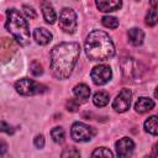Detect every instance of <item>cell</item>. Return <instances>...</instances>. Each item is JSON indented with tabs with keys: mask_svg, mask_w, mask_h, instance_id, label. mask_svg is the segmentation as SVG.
<instances>
[{
	"mask_svg": "<svg viewBox=\"0 0 158 158\" xmlns=\"http://www.w3.org/2000/svg\"><path fill=\"white\" fill-rule=\"evenodd\" d=\"M80 54V46L75 42L59 43L51 51V69L56 78L65 79L73 72Z\"/></svg>",
	"mask_w": 158,
	"mask_h": 158,
	"instance_id": "1",
	"label": "cell"
},
{
	"mask_svg": "<svg viewBox=\"0 0 158 158\" xmlns=\"http://www.w3.org/2000/svg\"><path fill=\"white\" fill-rule=\"evenodd\" d=\"M86 56L91 60H106L115 54V47L109 35L100 30L91 31L84 43Z\"/></svg>",
	"mask_w": 158,
	"mask_h": 158,
	"instance_id": "2",
	"label": "cell"
},
{
	"mask_svg": "<svg viewBox=\"0 0 158 158\" xmlns=\"http://www.w3.org/2000/svg\"><path fill=\"white\" fill-rule=\"evenodd\" d=\"M6 28L11 36L21 44L27 46L30 43V28L27 21L16 9H9L6 11Z\"/></svg>",
	"mask_w": 158,
	"mask_h": 158,
	"instance_id": "3",
	"label": "cell"
},
{
	"mask_svg": "<svg viewBox=\"0 0 158 158\" xmlns=\"http://www.w3.org/2000/svg\"><path fill=\"white\" fill-rule=\"evenodd\" d=\"M15 89L19 94L21 95H36V94H42L46 91V86L43 84H40L32 79L28 78H22L15 83Z\"/></svg>",
	"mask_w": 158,
	"mask_h": 158,
	"instance_id": "4",
	"label": "cell"
},
{
	"mask_svg": "<svg viewBox=\"0 0 158 158\" xmlns=\"http://www.w3.org/2000/svg\"><path fill=\"white\" fill-rule=\"evenodd\" d=\"M70 135H72V138L77 142H86V141H90L96 135V131L83 122H75L72 126Z\"/></svg>",
	"mask_w": 158,
	"mask_h": 158,
	"instance_id": "5",
	"label": "cell"
},
{
	"mask_svg": "<svg viewBox=\"0 0 158 158\" xmlns=\"http://www.w3.org/2000/svg\"><path fill=\"white\" fill-rule=\"evenodd\" d=\"M59 27L67 33H74L77 30V15L74 10L64 7L59 15Z\"/></svg>",
	"mask_w": 158,
	"mask_h": 158,
	"instance_id": "6",
	"label": "cell"
},
{
	"mask_svg": "<svg viewBox=\"0 0 158 158\" xmlns=\"http://www.w3.org/2000/svg\"><path fill=\"white\" fill-rule=\"evenodd\" d=\"M121 70L125 78L127 79H137L141 77V63H138L137 60H135L133 58H122L121 62Z\"/></svg>",
	"mask_w": 158,
	"mask_h": 158,
	"instance_id": "7",
	"label": "cell"
},
{
	"mask_svg": "<svg viewBox=\"0 0 158 158\" xmlns=\"http://www.w3.org/2000/svg\"><path fill=\"white\" fill-rule=\"evenodd\" d=\"M111 75H112L111 68L109 65H105V64H100V65L94 67L93 70H91V73H90L91 80L96 85H104V84H106L111 79Z\"/></svg>",
	"mask_w": 158,
	"mask_h": 158,
	"instance_id": "8",
	"label": "cell"
},
{
	"mask_svg": "<svg viewBox=\"0 0 158 158\" xmlns=\"http://www.w3.org/2000/svg\"><path fill=\"white\" fill-rule=\"evenodd\" d=\"M131 99H132V93L130 89H122L117 96L115 98L114 102H112V107L117 111V112H125L130 109L131 105Z\"/></svg>",
	"mask_w": 158,
	"mask_h": 158,
	"instance_id": "9",
	"label": "cell"
},
{
	"mask_svg": "<svg viewBox=\"0 0 158 158\" xmlns=\"http://www.w3.org/2000/svg\"><path fill=\"white\" fill-rule=\"evenodd\" d=\"M135 149V143L128 137H122L116 142V153L118 158H128Z\"/></svg>",
	"mask_w": 158,
	"mask_h": 158,
	"instance_id": "10",
	"label": "cell"
},
{
	"mask_svg": "<svg viewBox=\"0 0 158 158\" xmlns=\"http://www.w3.org/2000/svg\"><path fill=\"white\" fill-rule=\"evenodd\" d=\"M33 38L36 40V42L38 44L44 46L52 41V33L43 27H38L33 31Z\"/></svg>",
	"mask_w": 158,
	"mask_h": 158,
	"instance_id": "11",
	"label": "cell"
},
{
	"mask_svg": "<svg viewBox=\"0 0 158 158\" xmlns=\"http://www.w3.org/2000/svg\"><path fill=\"white\" fill-rule=\"evenodd\" d=\"M154 107V101L149 98H146V96H141L138 98V100L136 101L135 104V110L139 114H143V112H147L149 110H152Z\"/></svg>",
	"mask_w": 158,
	"mask_h": 158,
	"instance_id": "12",
	"label": "cell"
},
{
	"mask_svg": "<svg viewBox=\"0 0 158 158\" xmlns=\"http://www.w3.org/2000/svg\"><path fill=\"white\" fill-rule=\"evenodd\" d=\"M73 94L79 102H85L90 96V88L85 84H78L74 86Z\"/></svg>",
	"mask_w": 158,
	"mask_h": 158,
	"instance_id": "13",
	"label": "cell"
},
{
	"mask_svg": "<svg viewBox=\"0 0 158 158\" xmlns=\"http://www.w3.org/2000/svg\"><path fill=\"white\" fill-rule=\"evenodd\" d=\"M127 37H128V41L133 46H139L142 44L143 42V38H144V33L141 28H137V27H133V28H130L128 32H127Z\"/></svg>",
	"mask_w": 158,
	"mask_h": 158,
	"instance_id": "14",
	"label": "cell"
},
{
	"mask_svg": "<svg viewBox=\"0 0 158 158\" xmlns=\"http://www.w3.org/2000/svg\"><path fill=\"white\" fill-rule=\"evenodd\" d=\"M122 2L121 1H96V6L100 11L102 12H109V11H115V10H118L121 7Z\"/></svg>",
	"mask_w": 158,
	"mask_h": 158,
	"instance_id": "15",
	"label": "cell"
},
{
	"mask_svg": "<svg viewBox=\"0 0 158 158\" xmlns=\"http://www.w3.org/2000/svg\"><path fill=\"white\" fill-rule=\"evenodd\" d=\"M41 6H42V12H43L44 20H46L48 23H54L56 19H57V15H56V11H54L53 6H52L49 2H47V1L42 2Z\"/></svg>",
	"mask_w": 158,
	"mask_h": 158,
	"instance_id": "16",
	"label": "cell"
},
{
	"mask_svg": "<svg viewBox=\"0 0 158 158\" xmlns=\"http://www.w3.org/2000/svg\"><path fill=\"white\" fill-rule=\"evenodd\" d=\"M109 100H110V96H109V93L104 91V90H100V91H96L94 94V98H93V102L99 106V107H102V106H106L109 104Z\"/></svg>",
	"mask_w": 158,
	"mask_h": 158,
	"instance_id": "17",
	"label": "cell"
},
{
	"mask_svg": "<svg viewBox=\"0 0 158 158\" xmlns=\"http://www.w3.org/2000/svg\"><path fill=\"white\" fill-rule=\"evenodd\" d=\"M144 130L151 135H158V116H151L144 121Z\"/></svg>",
	"mask_w": 158,
	"mask_h": 158,
	"instance_id": "18",
	"label": "cell"
},
{
	"mask_svg": "<svg viewBox=\"0 0 158 158\" xmlns=\"http://www.w3.org/2000/svg\"><path fill=\"white\" fill-rule=\"evenodd\" d=\"M146 23L148 26H154L158 23V7H151L146 15Z\"/></svg>",
	"mask_w": 158,
	"mask_h": 158,
	"instance_id": "19",
	"label": "cell"
},
{
	"mask_svg": "<svg viewBox=\"0 0 158 158\" xmlns=\"http://www.w3.org/2000/svg\"><path fill=\"white\" fill-rule=\"evenodd\" d=\"M91 158H114V157H112V152L109 148H106V147H99V148H96L93 152Z\"/></svg>",
	"mask_w": 158,
	"mask_h": 158,
	"instance_id": "20",
	"label": "cell"
},
{
	"mask_svg": "<svg viewBox=\"0 0 158 158\" xmlns=\"http://www.w3.org/2000/svg\"><path fill=\"white\" fill-rule=\"evenodd\" d=\"M51 136H52V138H53V141L56 143H62L64 141V137H65L64 130L62 127H54L51 131Z\"/></svg>",
	"mask_w": 158,
	"mask_h": 158,
	"instance_id": "21",
	"label": "cell"
},
{
	"mask_svg": "<svg viewBox=\"0 0 158 158\" xmlns=\"http://www.w3.org/2000/svg\"><path fill=\"white\" fill-rule=\"evenodd\" d=\"M60 158H80V153L74 147H67L63 149Z\"/></svg>",
	"mask_w": 158,
	"mask_h": 158,
	"instance_id": "22",
	"label": "cell"
},
{
	"mask_svg": "<svg viewBox=\"0 0 158 158\" xmlns=\"http://www.w3.org/2000/svg\"><path fill=\"white\" fill-rule=\"evenodd\" d=\"M101 22L105 27H109V28H116L118 26V20L114 16H104L101 19Z\"/></svg>",
	"mask_w": 158,
	"mask_h": 158,
	"instance_id": "23",
	"label": "cell"
},
{
	"mask_svg": "<svg viewBox=\"0 0 158 158\" xmlns=\"http://www.w3.org/2000/svg\"><path fill=\"white\" fill-rule=\"evenodd\" d=\"M31 72H32V74H33V75H36V77H38V75H41V74H42L43 69H42V65L40 64V62L35 60V62H32V63H31Z\"/></svg>",
	"mask_w": 158,
	"mask_h": 158,
	"instance_id": "24",
	"label": "cell"
},
{
	"mask_svg": "<svg viewBox=\"0 0 158 158\" xmlns=\"http://www.w3.org/2000/svg\"><path fill=\"white\" fill-rule=\"evenodd\" d=\"M79 104H80V102H78L77 100H74V99H69V100L67 101L65 106H67V109H68L69 111L75 112V111L79 110Z\"/></svg>",
	"mask_w": 158,
	"mask_h": 158,
	"instance_id": "25",
	"label": "cell"
},
{
	"mask_svg": "<svg viewBox=\"0 0 158 158\" xmlns=\"http://www.w3.org/2000/svg\"><path fill=\"white\" fill-rule=\"evenodd\" d=\"M22 9H23V12L26 14L27 17H30V19H35L36 17V11L33 10V7H31L28 5H23Z\"/></svg>",
	"mask_w": 158,
	"mask_h": 158,
	"instance_id": "26",
	"label": "cell"
},
{
	"mask_svg": "<svg viewBox=\"0 0 158 158\" xmlns=\"http://www.w3.org/2000/svg\"><path fill=\"white\" fill-rule=\"evenodd\" d=\"M1 131H2V132H6V133H9V135H12V133L15 132L14 127H12V126H9L5 121H1Z\"/></svg>",
	"mask_w": 158,
	"mask_h": 158,
	"instance_id": "27",
	"label": "cell"
},
{
	"mask_svg": "<svg viewBox=\"0 0 158 158\" xmlns=\"http://www.w3.org/2000/svg\"><path fill=\"white\" fill-rule=\"evenodd\" d=\"M35 146H36L37 148H42V147L44 146V137H43L42 135L36 136V138H35Z\"/></svg>",
	"mask_w": 158,
	"mask_h": 158,
	"instance_id": "28",
	"label": "cell"
},
{
	"mask_svg": "<svg viewBox=\"0 0 158 158\" xmlns=\"http://www.w3.org/2000/svg\"><path fill=\"white\" fill-rule=\"evenodd\" d=\"M153 153H154V156H156V157H158V142L153 146Z\"/></svg>",
	"mask_w": 158,
	"mask_h": 158,
	"instance_id": "29",
	"label": "cell"
},
{
	"mask_svg": "<svg viewBox=\"0 0 158 158\" xmlns=\"http://www.w3.org/2000/svg\"><path fill=\"white\" fill-rule=\"evenodd\" d=\"M1 151H2V152H1V154L4 156V153H5V151H6V146H5V143H4V142H1Z\"/></svg>",
	"mask_w": 158,
	"mask_h": 158,
	"instance_id": "30",
	"label": "cell"
},
{
	"mask_svg": "<svg viewBox=\"0 0 158 158\" xmlns=\"http://www.w3.org/2000/svg\"><path fill=\"white\" fill-rule=\"evenodd\" d=\"M154 96L158 99V86H157V89H156V91H154Z\"/></svg>",
	"mask_w": 158,
	"mask_h": 158,
	"instance_id": "31",
	"label": "cell"
},
{
	"mask_svg": "<svg viewBox=\"0 0 158 158\" xmlns=\"http://www.w3.org/2000/svg\"><path fill=\"white\" fill-rule=\"evenodd\" d=\"M144 158H154V157H152V156H147V157H144Z\"/></svg>",
	"mask_w": 158,
	"mask_h": 158,
	"instance_id": "32",
	"label": "cell"
}]
</instances>
